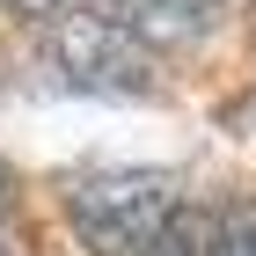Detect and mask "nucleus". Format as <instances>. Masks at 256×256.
<instances>
[{"instance_id":"3","label":"nucleus","mask_w":256,"mask_h":256,"mask_svg":"<svg viewBox=\"0 0 256 256\" xmlns=\"http://www.w3.org/2000/svg\"><path fill=\"white\" fill-rule=\"evenodd\" d=\"M205 256H256V198H234L205 220Z\"/></svg>"},{"instance_id":"4","label":"nucleus","mask_w":256,"mask_h":256,"mask_svg":"<svg viewBox=\"0 0 256 256\" xmlns=\"http://www.w3.org/2000/svg\"><path fill=\"white\" fill-rule=\"evenodd\" d=\"M15 15H52V22H59V15H66V0H15Z\"/></svg>"},{"instance_id":"2","label":"nucleus","mask_w":256,"mask_h":256,"mask_svg":"<svg viewBox=\"0 0 256 256\" xmlns=\"http://www.w3.org/2000/svg\"><path fill=\"white\" fill-rule=\"evenodd\" d=\"M52 59L88 96H146L154 88V52L139 37V22L118 8H66L52 22Z\"/></svg>"},{"instance_id":"5","label":"nucleus","mask_w":256,"mask_h":256,"mask_svg":"<svg viewBox=\"0 0 256 256\" xmlns=\"http://www.w3.org/2000/svg\"><path fill=\"white\" fill-rule=\"evenodd\" d=\"M0 256H8V249H0Z\"/></svg>"},{"instance_id":"1","label":"nucleus","mask_w":256,"mask_h":256,"mask_svg":"<svg viewBox=\"0 0 256 256\" xmlns=\"http://www.w3.org/2000/svg\"><path fill=\"white\" fill-rule=\"evenodd\" d=\"M66 227L88 256H205L176 183L161 168H88L66 183Z\"/></svg>"}]
</instances>
